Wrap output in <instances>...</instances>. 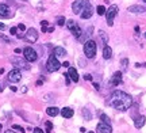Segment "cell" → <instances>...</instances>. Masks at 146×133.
I'll list each match as a JSON object with an SVG mask.
<instances>
[{"label": "cell", "instance_id": "cell-43", "mask_svg": "<svg viewBox=\"0 0 146 133\" xmlns=\"http://www.w3.org/2000/svg\"><path fill=\"white\" fill-rule=\"evenodd\" d=\"M89 133H94V132H89Z\"/></svg>", "mask_w": 146, "mask_h": 133}, {"label": "cell", "instance_id": "cell-29", "mask_svg": "<svg viewBox=\"0 0 146 133\" xmlns=\"http://www.w3.org/2000/svg\"><path fill=\"white\" fill-rule=\"evenodd\" d=\"M120 64H122V67H127V64H129V60L127 59H122V61H120Z\"/></svg>", "mask_w": 146, "mask_h": 133}, {"label": "cell", "instance_id": "cell-11", "mask_svg": "<svg viewBox=\"0 0 146 133\" xmlns=\"http://www.w3.org/2000/svg\"><path fill=\"white\" fill-rule=\"evenodd\" d=\"M11 63L14 64V67H15V68L29 69V64H27L23 59H21V57H12V59H11Z\"/></svg>", "mask_w": 146, "mask_h": 133}, {"label": "cell", "instance_id": "cell-35", "mask_svg": "<svg viewBox=\"0 0 146 133\" xmlns=\"http://www.w3.org/2000/svg\"><path fill=\"white\" fill-rule=\"evenodd\" d=\"M34 133H43V130H42V129H39V128H35V129H34Z\"/></svg>", "mask_w": 146, "mask_h": 133}, {"label": "cell", "instance_id": "cell-40", "mask_svg": "<svg viewBox=\"0 0 146 133\" xmlns=\"http://www.w3.org/2000/svg\"><path fill=\"white\" fill-rule=\"evenodd\" d=\"M0 129H1V124H0Z\"/></svg>", "mask_w": 146, "mask_h": 133}, {"label": "cell", "instance_id": "cell-28", "mask_svg": "<svg viewBox=\"0 0 146 133\" xmlns=\"http://www.w3.org/2000/svg\"><path fill=\"white\" fill-rule=\"evenodd\" d=\"M12 129H16V130H19V132H26V130H25V129L22 128V126H19V125H14V126H12Z\"/></svg>", "mask_w": 146, "mask_h": 133}, {"label": "cell", "instance_id": "cell-7", "mask_svg": "<svg viewBox=\"0 0 146 133\" xmlns=\"http://www.w3.org/2000/svg\"><path fill=\"white\" fill-rule=\"evenodd\" d=\"M116 14H118V7H116V5H111V7H110L108 10L106 11V16H107V25H108V26H112V25H114V18L115 16H116Z\"/></svg>", "mask_w": 146, "mask_h": 133}, {"label": "cell", "instance_id": "cell-4", "mask_svg": "<svg viewBox=\"0 0 146 133\" xmlns=\"http://www.w3.org/2000/svg\"><path fill=\"white\" fill-rule=\"evenodd\" d=\"M88 5V0H74L72 4V10L74 14H81L84 11V8Z\"/></svg>", "mask_w": 146, "mask_h": 133}, {"label": "cell", "instance_id": "cell-32", "mask_svg": "<svg viewBox=\"0 0 146 133\" xmlns=\"http://www.w3.org/2000/svg\"><path fill=\"white\" fill-rule=\"evenodd\" d=\"M61 67H65V68H69V67H70V64H69L68 61H65V63H62V64H61Z\"/></svg>", "mask_w": 146, "mask_h": 133}, {"label": "cell", "instance_id": "cell-17", "mask_svg": "<svg viewBox=\"0 0 146 133\" xmlns=\"http://www.w3.org/2000/svg\"><path fill=\"white\" fill-rule=\"evenodd\" d=\"M68 76L73 80V82H78V74H77V71H76V68L69 67L68 68Z\"/></svg>", "mask_w": 146, "mask_h": 133}, {"label": "cell", "instance_id": "cell-8", "mask_svg": "<svg viewBox=\"0 0 146 133\" xmlns=\"http://www.w3.org/2000/svg\"><path fill=\"white\" fill-rule=\"evenodd\" d=\"M7 79H8V82H11V83H18V82L22 79L21 71H19L18 68L10 71V72H8V76H7Z\"/></svg>", "mask_w": 146, "mask_h": 133}, {"label": "cell", "instance_id": "cell-24", "mask_svg": "<svg viewBox=\"0 0 146 133\" xmlns=\"http://www.w3.org/2000/svg\"><path fill=\"white\" fill-rule=\"evenodd\" d=\"M83 116L85 117V121H89V120H91V114H89L88 109H83Z\"/></svg>", "mask_w": 146, "mask_h": 133}, {"label": "cell", "instance_id": "cell-5", "mask_svg": "<svg viewBox=\"0 0 146 133\" xmlns=\"http://www.w3.org/2000/svg\"><path fill=\"white\" fill-rule=\"evenodd\" d=\"M66 26H68V29L72 31V34L74 35V37L77 38V39H81V29L78 27V25L74 21H68L66 22Z\"/></svg>", "mask_w": 146, "mask_h": 133}, {"label": "cell", "instance_id": "cell-36", "mask_svg": "<svg viewBox=\"0 0 146 133\" xmlns=\"http://www.w3.org/2000/svg\"><path fill=\"white\" fill-rule=\"evenodd\" d=\"M41 25H42V26H46V27H47V21H42Z\"/></svg>", "mask_w": 146, "mask_h": 133}, {"label": "cell", "instance_id": "cell-14", "mask_svg": "<svg viewBox=\"0 0 146 133\" xmlns=\"http://www.w3.org/2000/svg\"><path fill=\"white\" fill-rule=\"evenodd\" d=\"M110 83L112 86H118L122 83V72L120 71H118V72H115L114 75H112V78H111V80H110Z\"/></svg>", "mask_w": 146, "mask_h": 133}, {"label": "cell", "instance_id": "cell-6", "mask_svg": "<svg viewBox=\"0 0 146 133\" xmlns=\"http://www.w3.org/2000/svg\"><path fill=\"white\" fill-rule=\"evenodd\" d=\"M23 54H25V60H26V61H29V63L36 61V59H38V54H36V52L33 48H30V46H27V48L23 49Z\"/></svg>", "mask_w": 146, "mask_h": 133}, {"label": "cell", "instance_id": "cell-34", "mask_svg": "<svg viewBox=\"0 0 146 133\" xmlns=\"http://www.w3.org/2000/svg\"><path fill=\"white\" fill-rule=\"evenodd\" d=\"M0 38H1V39H4L5 42H8V43H10V42H11L10 39H8V38H7V37H4V35H1V34H0Z\"/></svg>", "mask_w": 146, "mask_h": 133}, {"label": "cell", "instance_id": "cell-1", "mask_svg": "<svg viewBox=\"0 0 146 133\" xmlns=\"http://www.w3.org/2000/svg\"><path fill=\"white\" fill-rule=\"evenodd\" d=\"M110 105L119 112H126L133 105V98L123 91H114L110 99Z\"/></svg>", "mask_w": 146, "mask_h": 133}, {"label": "cell", "instance_id": "cell-26", "mask_svg": "<svg viewBox=\"0 0 146 133\" xmlns=\"http://www.w3.org/2000/svg\"><path fill=\"white\" fill-rule=\"evenodd\" d=\"M57 25L58 26H64V25H65V18H64V16H61V18L57 19Z\"/></svg>", "mask_w": 146, "mask_h": 133}, {"label": "cell", "instance_id": "cell-42", "mask_svg": "<svg viewBox=\"0 0 146 133\" xmlns=\"http://www.w3.org/2000/svg\"><path fill=\"white\" fill-rule=\"evenodd\" d=\"M143 1H145V3H146V0H143Z\"/></svg>", "mask_w": 146, "mask_h": 133}, {"label": "cell", "instance_id": "cell-30", "mask_svg": "<svg viewBox=\"0 0 146 133\" xmlns=\"http://www.w3.org/2000/svg\"><path fill=\"white\" fill-rule=\"evenodd\" d=\"M11 34H12V35H15L16 34V31H18V27H11Z\"/></svg>", "mask_w": 146, "mask_h": 133}, {"label": "cell", "instance_id": "cell-39", "mask_svg": "<svg viewBox=\"0 0 146 133\" xmlns=\"http://www.w3.org/2000/svg\"><path fill=\"white\" fill-rule=\"evenodd\" d=\"M0 91H3V88H1V87H0Z\"/></svg>", "mask_w": 146, "mask_h": 133}, {"label": "cell", "instance_id": "cell-2", "mask_svg": "<svg viewBox=\"0 0 146 133\" xmlns=\"http://www.w3.org/2000/svg\"><path fill=\"white\" fill-rule=\"evenodd\" d=\"M96 50H98V48H96V42L94 39H88L84 43V53L88 59H94L95 54H96Z\"/></svg>", "mask_w": 146, "mask_h": 133}, {"label": "cell", "instance_id": "cell-23", "mask_svg": "<svg viewBox=\"0 0 146 133\" xmlns=\"http://www.w3.org/2000/svg\"><path fill=\"white\" fill-rule=\"evenodd\" d=\"M96 11H98V14H99V15H104L106 14L104 5H98V7H96Z\"/></svg>", "mask_w": 146, "mask_h": 133}, {"label": "cell", "instance_id": "cell-15", "mask_svg": "<svg viewBox=\"0 0 146 133\" xmlns=\"http://www.w3.org/2000/svg\"><path fill=\"white\" fill-rule=\"evenodd\" d=\"M129 11L133 14H143L146 11V7H143V5H130Z\"/></svg>", "mask_w": 146, "mask_h": 133}, {"label": "cell", "instance_id": "cell-22", "mask_svg": "<svg viewBox=\"0 0 146 133\" xmlns=\"http://www.w3.org/2000/svg\"><path fill=\"white\" fill-rule=\"evenodd\" d=\"M99 37L103 41V45H106V43L108 42V37H107V34H104V31H99Z\"/></svg>", "mask_w": 146, "mask_h": 133}, {"label": "cell", "instance_id": "cell-25", "mask_svg": "<svg viewBox=\"0 0 146 133\" xmlns=\"http://www.w3.org/2000/svg\"><path fill=\"white\" fill-rule=\"evenodd\" d=\"M100 120H102L103 122H106V124H111V121H110V118L107 117L106 114H102V116H100Z\"/></svg>", "mask_w": 146, "mask_h": 133}, {"label": "cell", "instance_id": "cell-20", "mask_svg": "<svg viewBox=\"0 0 146 133\" xmlns=\"http://www.w3.org/2000/svg\"><path fill=\"white\" fill-rule=\"evenodd\" d=\"M46 113H47V116H50V117H56V116L60 114V109H58V107H54V106L47 107Z\"/></svg>", "mask_w": 146, "mask_h": 133}, {"label": "cell", "instance_id": "cell-38", "mask_svg": "<svg viewBox=\"0 0 146 133\" xmlns=\"http://www.w3.org/2000/svg\"><path fill=\"white\" fill-rule=\"evenodd\" d=\"M4 133H15V132H14V130H11V129H10V130H5Z\"/></svg>", "mask_w": 146, "mask_h": 133}, {"label": "cell", "instance_id": "cell-21", "mask_svg": "<svg viewBox=\"0 0 146 133\" xmlns=\"http://www.w3.org/2000/svg\"><path fill=\"white\" fill-rule=\"evenodd\" d=\"M111 56H112V49L110 48L108 45H104L103 46V57L106 60H108V59H111Z\"/></svg>", "mask_w": 146, "mask_h": 133}, {"label": "cell", "instance_id": "cell-13", "mask_svg": "<svg viewBox=\"0 0 146 133\" xmlns=\"http://www.w3.org/2000/svg\"><path fill=\"white\" fill-rule=\"evenodd\" d=\"M92 14H94V8H92V5L88 3V5L84 8V11L80 14V16L83 18V19H89L91 16H92Z\"/></svg>", "mask_w": 146, "mask_h": 133}, {"label": "cell", "instance_id": "cell-41", "mask_svg": "<svg viewBox=\"0 0 146 133\" xmlns=\"http://www.w3.org/2000/svg\"><path fill=\"white\" fill-rule=\"evenodd\" d=\"M145 38H146V33H145Z\"/></svg>", "mask_w": 146, "mask_h": 133}, {"label": "cell", "instance_id": "cell-10", "mask_svg": "<svg viewBox=\"0 0 146 133\" xmlns=\"http://www.w3.org/2000/svg\"><path fill=\"white\" fill-rule=\"evenodd\" d=\"M96 133H112V128H111V124H106V122H99L96 126Z\"/></svg>", "mask_w": 146, "mask_h": 133}, {"label": "cell", "instance_id": "cell-31", "mask_svg": "<svg viewBox=\"0 0 146 133\" xmlns=\"http://www.w3.org/2000/svg\"><path fill=\"white\" fill-rule=\"evenodd\" d=\"M18 29H19V30H22V31H25V30H26V26H25L23 23H21V25L18 26Z\"/></svg>", "mask_w": 146, "mask_h": 133}, {"label": "cell", "instance_id": "cell-9", "mask_svg": "<svg viewBox=\"0 0 146 133\" xmlns=\"http://www.w3.org/2000/svg\"><path fill=\"white\" fill-rule=\"evenodd\" d=\"M25 39H26L27 42H31V43H34V42H36V39H38V31H36L35 29H29L26 31V34H25Z\"/></svg>", "mask_w": 146, "mask_h": 133}, {"label": "cell", "instance_id": "cell-37", "mask_svg": "<svg viewBox=\"0 0 146 133\" xmlns=\"http://www.w3.org/2000/svg\"><path fill=\"white\" fill-rule=\"evenodd\" d=\"M5 29V25L4 23H0V30H4Z\"/></svg>", "mask_w": 146, "mask_h": 133}, {"label": "cell", "instance_id": "cell-33", "mask_svg": "<svg viewBox=\"0 0 146 133\" xmlns=\"http://www.w3.org/2000/svg\"><path fill=\"white\" fill-rule=\"evenodd\" d=\"M84 79H85V80H92V76L87 74V75H84Z\"/></svg>", "mask_w": 146, "mask_h": 133}, {"label": "cell", "instance_id": "cell-16", "mask_svg": "<svg viewBox=\"0 0 146 133\" xmlns=\"http://www.w3.org/2000/svg\"><path fill=\"white\" fill-rule=\"evenodd\" d=\"M146 122V117L145 116H138V117L134 120V125H135V128L137 129H141L143 125H145Z\"/></svg>", "mask_w": 146, "mask_h": 133}, {"label": "cell", "instance_id": "cell-3", "mask_svg": "<svg viewBox=\"0 0 146 133\" xmlns=\"http://www.w3.org/2000/svg\"><path fill=\"white\" fill-rule=\"evenodd\" d=\"M60 67H61V64H60V61L57 60V57L54 54H50V57L47 59V63H46L47 71L49 72H56V71L60 69Z\"/></svg>", "mask_w": 146, "mask_h": 133}, {"label": "cell", "instance_id": "cell-19", "mask_svg": "<svg viewBox=\"0 0 146 133\" xmlns=\"http://www.w3.org/2000/svg\"><path fill=\"white\" fill-rule=\"evenodd\" d=\"M53 54L56 57H65L66 56V50L64 48H61V46H57V48H54V50H53Z\"/></svg>", "mask_w": 146, "mask_h": 133}, {"label": "cell", "instance_id": "cell-12", "mask_svg": "<svg viewBox=\"0 0 146 133\" xmlns=\"http://www.w3.org/2000/svg\"><path fill=\"white\" fill-rule=\"evenodd\" d=\"M0 16L1 18H11L12 16V12L10 11V7L4 3L0 4Z\"/></svg>", "mask_w": 146, "mask_h": 133}, {"label": "cell", "instance_id": "cell-18", "mask_svg": "<svg viewBox=\"0 0 146 133\" xmlns=\"http://www.w3.org/2000/svg\"><path fill=\"white\" fill-rule=\"evenodd\" d=\"M73 114H74V112H73V109H70V107H64V109H61V116H62L64 118H72Z\"/></svg>", "mask_w": 146, "mask_h": 133}, {"label": "cell", "instance_id": "cell-27", "mask_svg": "<svg viewBox=\"0 0 146 133\" xmlns=\"http://www.w3.org/2000/svg\"><path fill=\"white\" fill-rule=\"evenodd\" d=\"M45 125H46V132H47V133H50V130H52V129H53V124H52V122H49V121H47V122L45 124Z\"/></svg>", "mask_w": 146, "mask_h": 133}]
</instances>
